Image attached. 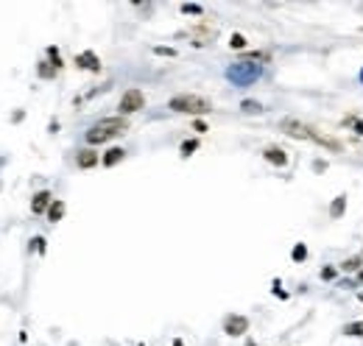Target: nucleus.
<instances>
[{
	"label": "nucleus",
	"instance_id": "obj_16",
	"mask_svg": "<svg viewBox=\"0 0 363 346\" xmlns=\"http://www.w3.org/2000/svg\"><path fill=\"white\" fill-rule=\"evenodd\" d=\"M358 265H361V257H352V260L341 262V271H358Z\"/></svg>",
	"mask_w": 363,
	"mask_h": 346
},
{
	"label": "nucleus",
	"instance_id": "obj_19",
	"mask_svg": "<svg viewBox=\"0 0 363 346\" xmlns=\"http://www.w3.org/2000/svg\"><path fill=\"white\" fill-rule=\"evenodd\" d=\"M229 45H232V48H246V39H243L241 34H232V42Z\"/></svg>",
	"mask_w": 363,
	"mask_h": 346
},
{
	"label": "nucleus",
	"instance_id": "obj_7",
	"mask_svg": "<svg viewBox=\"0 0 363 346\" xmlns=\"http://www.w3.org/2000/svg\"><path fill=\"white\" fill-rule=\"evenodd\" d=\"M265 159H268L271 165H279V168H282V165L288 162V154H285L282 148H265Z\"/></svg>",
	"mask_w": 363,
	"mask_h": 346
},
{
	"label": "nucleus",
	"instance_id": "obj_18",
	"mask_svg": "<svg viewBox=\"0 0 363 346\" xmlns=\"http://www.w3.org/2000/svg\"><path fill=\"white\" fill-rule=\"evenodd\" d=\"M263 106L260 104H254V101H243V112H260Z\"/></svg>",
	"mask_w": 363,
	"mask_h": 346
},
{
	"label": "nucleus",
	"instance_id": "obj_21",
	"mask_svg": "<svg viewBox=\"0 0 363 346\" xmlns=\"http://www.w3.org/2000/svg\"><path fill=\"white\" fill-rule=\"evenodd\" d=\"M355 128H358V134H363V123H361V120L355 123Z\"/></svg>",
	"mask_w": 363,
	"mask_h": 346
},
{
	"label": "nucleus",
	"instance_id": "obj_23",
	"mask_svg": "<svg viewBox=\"0 0 363 346\" xmlns=\"http://www.w3.org/2000/svg\"><path fill=\"white\" fill-rule=\"evenodd\" d=\"M358 279H363V271H361V274H358Z\"/></svg>",
	"mask_w": 363,
	"mask_h": 346
},
{
	"label": "nucleus",
	"instance_id": "obj_17",
	"mask_svg": "<svg viewBox=\"0 0 363 346\" xmlns=\"http://www.w3.org/2000/svg\"><path fill=\"white\" fill-rule=\"evenodd\" d=\"M182 11H185V14H201V6H196V3H185Z\"/></svg>",
	"mask_w": 363,
	"mask_h": 346
},
{
	"label": "nucleus",
	"instance_id": "obj_20",
	"mask_svg": "<svg viewBox=\"0 0 363 346\" xmlns=\"http://www.w3.org/2000/svg\"><path fill=\"white\" fill-rule=\"evenodd\" d=\"M333 276H335V268H324V271H321V279H333Z\"/></svg>",
	"mask_w": 363,
	"mask_h": 346
},
{
	"label": "nucleus",
	"instance_id": "obj_11",
	"mask_svg": "<svg viewBox=\"0 0 363 346\" xmlns=\"http://www.w3.org/2000/svg\"><path fill=\"white\" fill-rule=\"evenodd\" d=\"M344 210H347V196H338L333 201V207H330V218H341Z\"/></svg>",
	"mask_w": 363,
	"mask_h": 346
},
{
	"label": "nucleus",
	"instance_id": "obj_14",
	"mask_svg": "<svg viewBox=\"0 0 363 346\" xmlns=\"http://www.w3.org/2000/svg\"><path fill=\"white\" fill-rule=\"evenodd\" d=\"M293 260H296V262H302V260H305V257H307V248H305V243H296V246H293Z\"/></svg>",
	"mask_w": 363,
	"mask_h": 346
},
{
	"label": "nucleus",
	"instance_id": "obj_22",
	"mask_svg": "<svg viewBox=\"0 0 363 346\" xmlns=\"http://www.w3.org/2000/svg\"><path fill=\"white\" fill-rule=\"evenodd\" d=\"M173 346H182V341H173Z\"/></svg>",
	"mask_w": 363,
	"mask_h": 346
},
{
	"label": "nucleus",
	"instance_id": "obj_10",
	"mask_svg": "<svg viewBox=\"0 0 363 346\" xmlns=\"http://www.w3.org/2000/svg\"><path fill=\"white\" fill-rule=\"evenodd\" d=\"M123 156H126V151H123V148H109L107 156H104V165H107V168H112V165L121 162Z\"/></svg>",
	"mask_w": 363,
	"mask_h": 346
},
{
	"label": "nucleus",
	"instance_id": "obj_12",
	"mask_svg": "<svg viewBox=\"0 0 363 346\" xmlns=\"http://www.w3.org/2000/svg\"><path fill=\"white\" fill-rule=\"evenodd\" d=\"M64 215V201H53V204L48 207V218L50 221H59Z\"/></svg>",
	"mask_w": 363,
	"mask_h": 346
},
{
	"label": "nucleus",
	"instance_id": "obj_15",
	"mask_svg": "<svg viewBox=\"0 0 363 346\" xmlns=\"http://www.w3.org/2000/svg\"><path fill=\"white\" fill-rule=\"evenodd\" d=\"M196 148H199V140H185L182 142V156H190Z\"/></svg>",
	"mask_w": 363,
	"mask_h": 346
},
{
	"label": "nucleus",
	"instance_id": "obj_4",
	"mask_svg": "<svg viewBox=\"0 0 363 346\" xmlns=\"http://www.w3.org/2000/svg\"><path fill=\"white\" fill-rule=\"evenodd\" d=\"M142 104H145V95H142L140 90H126L121 104H118V109H121V115H131V112H137V109H142Z\"/></svg>",
	"mask_w": 363,
	"mask_h": 346
},
{
	"label": "nucleus",
	"instance_id": "obj_5",
	"mask_svg": "<svg viewBox=\"0 0 363 346\" xmlns=\"http://www.w3.org/2000/svg\"><path fill=\"white\" fill-rule=\"evenodd\" d=\"M224 330H227V335H243V332L249 330V318H243V316H229L227 321H224Z\"/></svg>",
	"mask_w": 363,
	"mask_h": 346
},
{
	"label": "nucleus",
	"instance_id": "obj_13",
	"mask_svg": "<svg viewBox=\"0 0 363 346\" xmlns=\"http://www.w3.org/2000/svg\"><path fill=\"white\" fill-rule=\"evenodd\" d=\"M347 335H352V338H361L363 335V321H358V324H347Z\"/></svg>",
	"mask_w": 363,
	"mask_h": 346
},
{
	"label": "nucleus",
	"instance_id": "obj_9",
	"mask_svg": "<svg viewBox=\"0 0 363 346\" xmlns=\"http://www.w3.org/2000/svg\"><path fill=\"white\" fill-rule=\"evenodd\" d=\"M48 204H50V193H36V196H34V204H31V210H34V212H45V210H48Z\"/></svg>",
	"mask_w": 363,
	"mask_h": 346
},
{
	"label": "nucleus",
	"instance_id": "obj_2",
	"mask_svg": "<svg viewBox=\"0 0 363 346\" xmlns=\"http://www.w3.org/2000/svg\"><path fill=\"white\" fill-rule=\"evenodd\" d=\"M173 109V112H182V115H207L213 112V104L207 98H201V95H176V98H171V104H168Z\"/></svg>",
	"mask_w": 363,
	"mask_h": 346
},
{
	"label": "nucleus",
	"instance_id": "obj_3",
	"mask_svg": "<svg viewBox=\"0 0 363 346\" xmlns=\"http://www.w3.org/2000/svg\"><path fill=\"white\" fill-rule=\"evenodd\" d=\"M279 128H282L288 137H293V140H310V137H313V128L299 123V120H293V117H285V120L279 123Z\"/></svg>",
	"mask_w": 363,
	"mask_h": 346
},
{
	"label": "nucleus",
	"instance_id": "obj_1",
	"mask_svg": "<svg viewBox=\"0 0 363 346\" xmlns=\"http://www.w3.org/2000/svg\"><path fill=\"white\" fill-rule=\"evenodd\" d=\"M126 128H128L126 117H107V120H98L90 131H87V142H90V145L107 142V140H112V137L123 134Z\"/></svg>",
	"mask_w": 363,
	"mask_h": 346
},
{
	"label": "nucleus",
	"instance_id": "obj_6",
	"mask_svg": "<svg viewBox=\"0 0 363 346\" xmlns=\"http://www.w3.org/2000/svg\"><path fill=\"white\" fill-rule=\"evenodd\" d=\"M76 62H79V67H84V70H98V67H101L98 56H95V53H90V50H87V53H81Z\"/></svg>",
	"mask_w": 363,
	"mask_h": 346
},
{
	"label": "nucleus",
	"instance_id": "obj_8",
	"mask_svg": "<svg viewBox=\"0 0 363 346\" xmlns=\"http://www.w3.org/2000/svg\"><path fill=\"white\" fill-rule=\"evenodd\" d=\"M76 162H79V168H93V165H98V154L95 151H81L79 156H76Z\"/></svg>",
	"mask_w": 363,
	"mask_h": 346
},
{
	"label": "nucleus",
	"instance_id": "obj_24",
	"mask_svg": "<svg viewBox=\"0 0 363 346\" xmlns=\"http://www.w3.org/2000/svg\"><path fill=\"white\" fill-rule=\"evenodd\" d=\"M361 78H363V73H361Z\"/></svg>",
	"mask_w": 363,
	"mask_h": 346
}]
</instances>
